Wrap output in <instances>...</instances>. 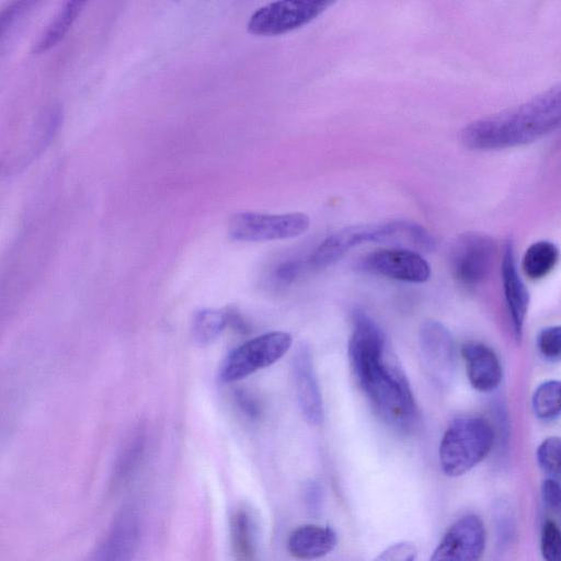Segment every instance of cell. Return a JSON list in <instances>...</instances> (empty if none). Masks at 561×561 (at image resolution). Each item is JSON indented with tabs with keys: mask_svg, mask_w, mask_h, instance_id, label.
Wrapping results in <instances>:
<instances>
[{
	"mask_svg": "<svg viewBox=\"0 0 561 561\" xmlns=\"http://www.w3.org/2000/svg\"><path fill=\"white\" fill-rule=\"evenodd\" d=\"M352 323L347 351L358 386L385 423L409 432L417 419L414 396L400 366L387 356L382 330L363 310L353 312Z\"/></svg>",
	"mask_w": 561,
	"mask_h": 561,
	"instance_id": "1",
	"label": "cell"
},
{
	"mask_svg": "<svg viewBox=\"0 0 561 561\" xmlns=\"http://www.w3.org/2000/svg\"><path fill=\"white\" fill-rule=\"evenodd\" d=\"M561 126V83L505 111L480 118L461 130L470 149L511 148L535 141Z\"/></svg>",
	"mask_w": 561,
	"mask_h": 561,
	"instance_id": "2",
	"label": "cell"
},
{
	"mask_svg": "<svg viewBox=\"0 0 561 561\" xmlns=\"http://www.w3.org/2000/svg\"><path fill=\"white\" fill-rule=\"evenodd\" d=\"M495 434L491 424L480 416L455 420L444 433L439 465L448 477H460L479 465L491 451Z\"/></svg>",
	"mask_w": 561,
	"mask_h": 561,
	"instance_id": "3",
	"label": "cell"
},
{
	"mask_svg": "<svg viewBox=\"0 0 561 561\" xmlns=\"http://www.w3.org/2000/svg\"><path fill=\"white\" fill-rule=\"evenodd\" d=\"M293 337L285 331H271L253 337L231 351L222 362V382L241 380L279 360L291 347Z\"/></svg>",
	"mask_w": 561,
	"mask_h": 561,
	"instance_id": "4",
	"label": "cell"
},
{
	"mask_svg": "<svg viewBox=\"0 0 561 561\" xmlns=\"http://www.w3.org/2000/svg\"><path fill=\"white\" fill-rule=\"evenodd\" d=\"M309 226L310 218L302 213L271 215L244 211L230 218L228 233L237 241H273L296 238Z\"/></svg>",
	"mask_w": 561,
	"mask_h": 561,
	"instance_id": "5",
	"label": "cell"
},
{
	"mask_svg": "<svg viewBox=\"0 0 561 561\" xmlns=\"http://www.w3.org/2000/svg\"><path fill=\"white\" fill-rule=\"evenodd\" d=\"M142 530L139 506L126 503L84 561H134Z\"/></svg>",
	"mask_w": 561,
	"mask_h": 561,
	"instance_id": "6",
	"label": "cell"
},
{
	"mask_svg": "<svg viewBox=\"0 0 561 561\" xmlns=\"http://www.w3.org/2000/svg\"><path fill=\"white\" fill-rule=\"evenodd\" d=\"M331 2L323 0H280L259 8L248 22L254 35L270 36L296 30L320 15Z\"/></svg>",
	"mask_w": 561,
	"mask_h": 561,
	"instance_id": "7",
	"label": "cell"
},
{
	"mask_svg": "<svg viewBox=\"0 0 561 561\" xmlns=\"http://www.w3.org/2000/svg\"><path fill=\"white\" fill-rule=\"evenodd\" d=\"M495 250L494 241L485 234L467 232L457 237L449 253L454 278L465 286L483 283L492 270Z\"/></svg>",
	"mask_w": 561,
	"mask_h": 561,
	"instance_id": "8",
	"label": "cell"
},
{
	"mask_svg": "<svg viewBox=\"0 0 561 561\" xmlns=\"http://www.w3.org/2000/svg\"><path fill=\"white\" fill-rule=\"evenodd\" d=\"M485 545L483 520L476 514H467L446 530L428 561H480Z\"/></svg>",
	"mask_w": 561,
	"mask_h": 561,
	"instance_id": "9",
	"label": "cell"
},
{
	"mask_svg": "<svg viewBox=\"0 0 561 561\" xmlns=\"http://www.w3.org/2000/svg\"><path fill=\"white\" fill-rule=\"evenodd\" d=\"M419 344L428 377L439 386H447L456 369V348L449 330L438 321L427 320L421 327Z\"/></svg>",
	"mask_w": 561,
	"mask_h": 561,
	"instance_id": "10",
	"label": "cell"
},
{
	"mask_svg": "<svg viewBox=\"0 0 561 561\" xmlns=\"http://www.w3.org/2000/svg\"><path fill=\"white\" fill-rule=\"evenodd\" d=\"M362 267L373 274L407 283H425L431 277V266L422 254L404 249H380L367 254Z\"/></svg>",
	"mask_w": 561,
	"mask_h": 561,
	"instance_id": "11",
	"label": "cell"
},
{
	"mask_svg": "<svg viewBox=\"0 0 561 561\" xmlns=\"http://www.w3.org/2000/svg\"><path fill=\"white\" fill-rule=\"evenodd\" d=\"M291 369L297 402L305 420L321 425L324 420L323 401L310 351L301 346L293 357Z\"/></svg>",
	"mask_w": 561,
	"mask_h": 561,
	"instance_id": "12",
	"label": "cell"
},
{
	"mask_svg": "<svg viewBox=\"0 0 561 561\" xmlns=\"http://www.w3.org/2000/svg\"><path fill=\"white\" fill-rule=\"evenodd\" d=\"M467 376L471 386L480 392L495 390L503 377L497 355L481 342L470 341L461 346Z\"/></svg>",
	"mask_w": 561,
	"mask_h": 561,
	"instance_id": "13",
	"label": "cell"
},
{
	"mask_svg": "<svg viewBox=\"0 0 561 561\" xmlns=\"http://www.w3.org/2000/svg\"><path fill=\"white\" fill-rule=\"evenodd\" d=\"M501 272L513 330L515 336L520 339L529 307V293L516 268L514 248L511 241H507L504 247Z\"/></svg>",
	"mask_w": 561,
	"mask_h": 561,
	"instance_id": "14",
	"label": "cell"
},
{
	"mask_svg": "<svg viewBox=\"0 0 561 561\" xmlns=\"http://www.w3.org/2000/svg\"><path fill=\"white\" fill-rule=\"evenodd\" d=\"M373 224L345 227L328 237L314 251L310 264L325 268L341 260L353 248L371 242Z\"/></svg>",
	"mask_w": 561,
	"mask_h": 561,
	"instance_id": "15",
	"label": "cell"
},
{
	"mask_svg": "<svg viewBox=\"0 0 561 561\" xmlns=\"http://www.w3.org/2000/svg\"><path fill=\"white\" fill-rule=\"evenodd\" d=\"M337 543L335 531L327 526L307 524L295 528L287 539L288 552L298 560H316L330 553Z\"/></svg>",
	"mask_w": 561,
	"mask_h": 561,
	"instance_id": "16",
	"label": "cell"
},
{
	"mask_svg": "<svg viewBox=\"0 0 561 561\" xmlns=\"http://www.w3.org/2000/svg\"><path fill=\"white\" fill-rule=\"evenodd\" d=\"M378 243L420 254L435 248L434 237L423 226L404 219L379 222Z\"/></svg>",
	"mask_w": 561,
	"mask_h": 561,
	"instance_id": "17",
	"label": "cell"
},
{
	"mask_svg": "<svg viewBox=\"0 0 561 561\" xmlns=\"http://www.w3.org/2000/svg\"><path fill=\"white\" fill-rule=\"evenodd\" d=\"M230 536L236 561H257L254 525L247 510L240 508L232 514Z\"/></svg>",
	"mask_w": 561,
	"mask_h": 561,
	"instance_id": "18",
	"label": "cell"
},
{
	"mask_svg": "<svg viewBox=\"0 0 561 561\" xmlns=\"http://www.w3.org/2000/svg\"><path fill=\"white\" fill-rule=\"evenodd\" d=\"M558 260L559 250L552 242H535L524 253L523 272L531 279H540L553 270Z\"/></svg>",
	"mask_w": 561,
	"mask_h": 561,
	"instance_id": "19",
	"label": "cell"
},
{
	"mask_svg": "<svg viewBox=\"0 0 561 561\" xmlns=\"http://www.w3.org/2000/svg\"><path fill=\"white\" fill-rule=\"evenodd\" d=\"M83 4L82 1L66 2L36 41L33 51L42 53L56 45L70 28Z\"/></svg>",
	"mask_w": 561,
	"mask_h": 561,
	"instance_id": "20",
	"label": "cell"
},
{
	"mask_svg": "<svg viewBox=\"0 0 561 561\" xmlns=\"http://www.w3.org/2000/svg\"><path fill=\"white\" fill-rule=\"evenodd\" d=\"M531 405L541 421H552L561 415V380L541 382L534 391Z\"/></svg>",
	"mask_w": 561,
	"mask_h": 561,
	"instance_id": "21",
	"label": "cell"
},
{
	"mask_svg": "<svg viewBox=\"0 0 561 561\" xmlns=\"http://www.w3.org/2000/svg\"><path fill=\"white\" fill-rule=\"evenodd\" d=\"M229 322V317L215 309L199 311L193 321V335L201 344H208L216 340Z\"/></svg>",
	"mask_w": 561,
	"mask_h": 561,
	"instance_id": "22",
	"label": "cell"
},
{
	"mask_svg": "<svg viewBox=\"0 0 561 561\" xmlns=\"http://www.w3.org/2000/svg\"><path fill=\"white\" fill-rule=\"evenodd\" d=\"M536 458L548 478L561 479V437L550 436L543 439L537 448Z\"/></svg>",
	"mask_w": 561,
	"mask_h": 561,
	"instance_id": "23",
	"label": "cell"
},
{
	"mask_svg": "<svg viewBox=\"0 0 561 561\" xmlns=\"http://www.w3.org/2000/svg\"><path fill=\"white\" fill-rule=\"evenodd\" d=\"M540 552L545 561H561V528L552 519L542 524Z\"/></svg>",
	"mask_w": 561,
	"mask_h": 561,
	"instance_id": "24",
	"label": "cell"
},
{
	"mask_svg": "<svg viewBox=\"0 0 561 561\" xmlns=\"http://www.w3.org/2000/svg\"><path fill=\"white\" fill-rule=\"evenodd\" d=\"M142 451V444L138 440L131 444L119 458L114 473L112 483L115 486L125 483L136 470Z\"/></svg>",
	"mask_w": 561,
	"mask_h": 561,
	"instance_id": "25",
	"label": "cell"
},
{
	"mask_svg": "<svg viewBox=\"0 0 561 561\" xmlns=\"http://www.w3.org/2000/svg\"><path fill=\"white\" fill-rule=\"evenodd\" d=\"M537 346L546 359H561V325L542 329L537 336Z\"/></svg>",
	"mask_w": 561,
	"mask_h": 561,
	"instance_id": "26",
	"label": "cell"
},
{
	"mask_svg": "<svg viewBox=\"0 0 561 561\" xmlns=\"http://www.w3.org/2000/svg\"><path fill=\"white\" fill-rule=\"evenodd\" d=\"M417 556L415 546L410 541L392 543L373 561H414Z\"/></svg>",
	"mask_w": 561,
	"mask_h": 561,
	"instance_id": "27",
	"label": "cell"
},
{
	"mask_svg": "<svg viewBox=\"0 0 561 561\" xmlns=\"http://www.w3.org/2000/svg\"><path fill=\"white\" fill-rule=\"evenodd\" d=\"M543 504L561 517V484L559 480L547 478L541 484Z\"/></svg>",
	"mask_w": 561,
	"mask_h": 561,
	"instance_id": "28",
	"label": "cell"
},
{
	"mask_svg": "<svg viewBox=\"0 0 561 561\" xmlns=\"http://www.w3.org/2000/svg\"><path fill=\"white\" fill-rule=\"evenodd\" d=\"M301 270L302 266L300 262L288 261L284 262L277 267L276 275L280 280L289 283L299 276Z\"/></svg>",
	"mask_w": 561,
	"mask_h": 561,
	"instance_id": "29",
	"label": "cell"
},
{
	"mask_svg": "<svg viewBox=\"0 0 561 561\" xmlns=\"http://www.w3.org/2000/svg\"><path fill=\"white\" fill-rule=\"evenodd\" d=\"M240 407L243 409V411L252 417L257 416L259 414V408L255 401L249 397L245 393H239L237 397Z\"/></svg>",
	"mask_w": 561,
	"mask_h": 561,
	"instance_id": "30",
	"label": "cell"
}]
</instances>
